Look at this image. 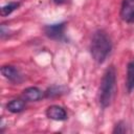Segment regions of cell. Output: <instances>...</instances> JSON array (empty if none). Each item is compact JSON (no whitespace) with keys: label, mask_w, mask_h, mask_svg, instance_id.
<instances>
[{"label":"cell","mask_w":134,"mask_h":134,"mask_svg":"<svg viewBox=\"0 0 134 134\" xmlns=\"http://www.w3.org/2000/svg\"><path fill=\"white\" fill-rule=\"evenodd\" d=\"M112 49V43L109 38V36L104 30H97L94 32L91 45H90V51L91 55L97 63H103Z\"/></svg>","instance_id":"cell-1"},{"label":"cell","mask_w":134,"mask_h":134,"mask_svg":"<svg viewBox=\"0 0 134 134\" xmlns=\"http://www.w3.org/2000/svg\"><path fill=\"white\" fill-rule=\"evenodd\" d=\"M116 84V71L113 66L107 68L99 87V103L103 107H108L112 100Z\"/></svg>","instance_id":"cell-2"},{"label":"cell","mask_w":134,"mask_h":134,"mask_svg":"<svg viewBox=\"0 0 134 134\" xmlns=\"http://www.w3.org/2000/svg\"><path fill=\"white\" fill-rule=\"evenodd\" d=\"M64 30H65V23H57L50 24L45 26L44 31L46 36L53 40H62L64 38Z\"/></svg>","instance_id":"cell-3"},{"label":"cell","mask_w":134,"mask_h":134,"mask_svg":"<svg viewBox=\"0 0 134 134\" xmlns=\"http://www.w3.org/2000/svg\"><path fill=\"white\" fill-rule=\"evenodd\" d=\"M120 17L127 23H134V0H122Z\"/></svg>","instance_id":"cell-4"},{"label":"cell","mask_w":134,"mask_h":134,"mask_svg":"<svg viewBox=\"0 0 134 134\" xmlns=\"http://www.w3.org/2000/svg\"><path fill=\"white\" fill-rule=\"evenodd\" d=\"M46 115L48 118L53 119V120H65L67 118V113L65 109L61 106L58 105H52L47 108L46 110Z\"/></svg>","instance_id":"cell-5"},{"label":"cell","mask_w":134,"mask_h":134,"mask_svg":"<svg viewBox=\"0 0 134 134\" xmlns=\"http://www.w3.org/2000/svg\"><path fill=\"white\" fill-rule=\"evenodd\" d=\"M1 73L2 75L7 79L8 81L13 83H20L21 82V75L18 69L12 65H4L1 67Z\"/></svg>","instance_id":"cell-6"},{"label":"cell","mask_w":134,"mask_h":134,"mask_svg":"<svg viewBox=\"0 0 134 134\" xmlns=\"http://www.w3.org/2000/svg\"><path fill=\"white\" fill-rule=\"evenodd\" d=\"M43 95H44V93L37 87H28L25 90H23V93H22L23 98L28 102L39 100L43 97Z\"/></svg>","instance_id":"cell-7"},{"label":"cell","mask_w":134,"mask_h":134,"mask_svg":"<svg viewBox=\"0 0 134 134\" xmlns=\"http://www.w3.org/2000/svg\"><path fill=\"white\" fill-rule=\"evenodd\" d=\"M127 88L128 91L134 89V58L129 62L127 67Z\"/></svg>","instance_id":"cell-8"},{"label":"cell","mask_w":134,"mask_h":134,"mask_svg":"<svg viewBox=\"0 0 134 134\" xmlns=\"http://www.w3.org/2000/svg\"><path fill=\"white\" fill-rule=\"evenodd\" d=\"M6 108L12 113H19L25 108V102L23 99H13L6 105Z\"/></svg>","instance_id":"cell-9"},{"label":"cell","mask_w":134,"mask_h":134,"mask_svg":"<svg viewBox=\"0 0 134 134\" xmlns=\"http://www.w3.org/2000/svg\"><path fill=\"white\" fill-rule=\"evenodd\" d=\"M19 5H20L19 2H9V3L5 4V5H3L1 7V12H0L1 16L5 17V16L10 15L15 9H17L19 7Z\"/></svg>","instance_id":"cell-10"},{"label":"cell","mask_w":134,"mask_h":134,"mask_svg":"<svg viewBox=\"0 0 134 134\" xmlns=\"http://www.w3.org/2000/svg\"><path fill=\"white\" fill-rule=\"evenodd\" d=\"M53 2H55V3H58V4H61V3L64 2V0H53Z\"/></svg>","instance_id":"cell-11"}]
</instances>
